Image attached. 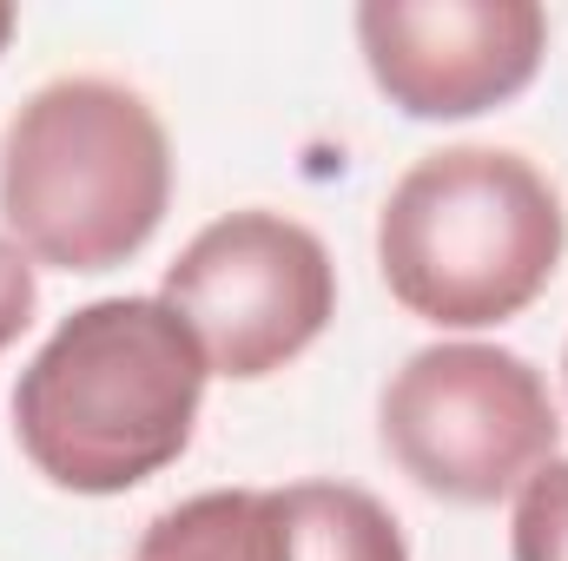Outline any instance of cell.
Returning a JSON list of instances; mask_svg holds the SVG:
<instances>
[{"label": "cell", "mask_w": 568, "mask_h": 561, "mask_svg": "<svg viewBox=\"0 0 568 561\" xmlns=\"http://www.w3.org/2000/svg\"><path fill=\"white\" fill-rule=\"evenodd\" d=\"M205 350L165 297H100L60 317L13 384L27 462L73 496H126L185 456L205 404Z\"/></svg>", "instance_id": "6da1fadb"}, {"label": "cell", "mask_w": 568, "mask_h": 561, "mask_svg": "<svg viewBox=\"0 0 568 561\" xmlns=\"http://www.w3.org/2000/svg\"><path fill=\"white\" fill-rule=\"evenodd\" d=\"M568 245L556 185L503 145H443L417 159L377 212L390 297L436 330H483L529 310Z\"/></svg>", "instance_id": "7a4b0ae2"}, {"label": "cell", "mask_w": 568, "mask_h": 561, "mask_svg": "<svg viewBox=\"0 0 568 561\" xmlns=\"http://www.w3.org/2000/svg\"><path fill=\"white\" fill-rule=\"evenodd\" d=\"M172 205V140L133 86L80 73L40 86L0 133L7 238L53 272H113Z\"/></svg>", "instance_id": "3957f363"}, {"label": "cell", "mask_w": 568, "mask_h": 561, "mask_svg": "<svg viewBox=\"0 0 568 561\" xmlns=\"http://www.w3.org/2000/svg\"><path fill=\"white\" fill-rule=\"evenodd\" d=\"M384 449L443 502L483 509L523 489L562 442L542 370L503 344H429L384 384Z\"/></svg>", "instance_id": "277c9868"}, {"label": "cell", "mask_w": 568, "mask_h": 561, "mask_svg": "<svg viewBox=\"0 0 568 561\" xmlns=\"http://www.w3.org/2000/svg\"><path fill=\"white\" fill-rule=\"evenodd\" d=\"M159 297L185 317L219 377L258 384L337 317V265L324 238L284 212H225L165 265Z\"/></svg>", "instance_id": "5b68a950"}, {"label": "cell", "mask_w": 568, "mask_h": 561, "mask_svg": "<svg viewBox=\"0 0 568 561\" xmlns=\"http://www.w3.org/2000/svg\"><path fill=\"white\" fill-rule=\"evenodd\" d=\"M357 47L397 113L469 120L536 80L549 13L536 0H364Z\"/></svg>", "instance_id": "8992f818"}, {"label": "cell", "mask_w": 568, "mask_h": 561, "mask_svg": "<svg viewBox=\"0 0 568 561\" xmlns=\"http://www.w3.org/2000/svg\"><path fill=\"white\" fill-rule=\"evenodd\" d=\"M140 561H410L397 516L357 482L212 489L165 509Z\"/></svg>", "instance_id": "52a82bcc"}, {"label": "cell", "mask_w": 568, "mask_h": 561, "mask_svg": "<svg viewBox=\"0 0 568 561\" xmlns=\"http://www.w3.org/2000/svg\"><path fill=\"white\" fill-rule=\"evenodd\" d=\"M509 561H568V456H549L523 482L509 522Z\"/></svg>", "instance_id": "ba28073f"}, {"label": "cell", "mask_w": 568, "mask_h": 561, "mask_svg": "<svg viewBox=\"0 0 568 561\" xmlns=\"http://www.w3.org/2000/svg\"><path fill=\"white\" fill-rule=\"evenodd\" d=\"M33 304H40V284H33V258L13 245V238H0V350L33 324Z\"/></svg>", "instance_id": "9c48e42d"}, {"label": "cell", "mask_w": 568, "mask_h": 561, "mask_svg": "<svg viewBox=\"0 0 568 561\" xmlns=\"http://www.w3.org/2000/svg\"><path fill=\"white\" fill-rule=\"evenodd\" d=\"M7 40H13V7L0 0V53H7Z\"/></svg>", "instance_id": "30bf717a"}]
</instances>
